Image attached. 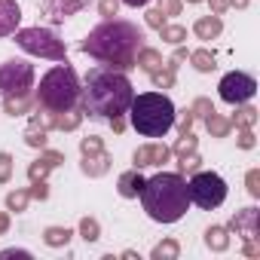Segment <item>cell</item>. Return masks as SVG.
<instances>
[{"label":"cell","mask_w":260,"mask_h":260,"mask_svg":"<svg viewBox=\"0 0 260 260\" xmlns=\"http://www.w3.org/2000/svg\"><path fill=\"white\" fill-rule=\"evenodd\" d=\"M144 211L153 223H178L190 211V190L178 172H159L141 187Z\"/></svg>","instance_id":"3957f363"},{"label":"cell","mask_w":260,"mask_h":260,"mask_svg":"<svg viewBox=\"0 0 260 260\" xmlns=\"http://www.w3.org/2000/svg\"><path fill=\"white\" fill-rule=\"evenodd\" d=\"M83 233H86V242H92V239H98L95 233H98V226H95V220H83Z\"/></svg>","instance_id":"44dd1931"},{"label":"cell","mask_w":260,"mask_h":260,"mask_svg":"<svg viewBox=\"0 0 260 260\" xmlns=\"http://www.w3.org/2000/svg\"><path fill=\"white\" fill-rule=\"evenodd\" d=\"M10 153H0V181H7L10 178Z\"/></svg>","instance_id":"ffe728a7"},{"label":"cell","mask_w":260,"mask_h":260,"mask_svg":"<svg viewBox=\"0 0 260 260\" xmlns=\"http://www.w3.org/2000/svg\"><path fill=\"white\" fill-rule=\"evenodd\" d=\"M187 4H199V0H187Z\"/></svg>","instance_id":"1f68e13d"},{"label":"cell","mask_w":260,"mask_h":260,"mask_svg":"<svg viewBox=\"0 0 260 260\" xmlns=\"http://www.w3.org/2000/svg\"><path fill=\"white\" fill-rule=\"evenodd\" d=\"M122 4H125V7H135V10H138V7H147L150 0H122Z\"/></svg>","instance_id":"4316f807"},{"label":"cell","mask_w":260,"mask_h":260,"mask_svg":"<svg viewBox=\"0 0 260 260\" xmlns=\"http://www.w3.org/2000/svg\"><path fill=\"white\" fill-rule=\"evenodd\" d=\"M128 122L141 138H166L175 125V104L162 92H141L128 104Z\"/></svg>","instance_id":"277c9868"},{"label":"cell","mask_w":260,"mask_h":260,"mask_svg":"<svg viewBox=\"0 0 260 260\" xmlns=\"http://www.w3.org/2000/svg\"><path fill=\"white\" fill-rule=\"evenodd\" d=\"M101 13L110 19V16H116V0H104V4H101Z\"/></svg>","instance_id":"cb8c5ba5"},{"label":"cell","mask_w":260,"mask_h":260,"mask_svg":"<svg viewBox=\"0 0 260 260\" xmlns=\"http://www.w3.org/2000/svg\"><path fill=\"white\" fill-rule=\"evenodd\" d=\"M217 89H220V98H223L226 104H245V101L254 98L257 80H254L251 74H245V71H233V74H226V77L220 80Z\"/></svg>","instance_id":"9c48e42d"},{"label":"cell","mask_w":260,"mask_h":260,"mask_svg":"<svg viewBox=\"0 0 260 260\" xmlns=\"http://www.w3.org/2000/svg\"><path fill=\"white\" fill-rule=\"evenodd\" d=\"M220 28H223V25H220V19H217V16H211V19H199V22H196V34H199L202 40L217 37V34H220Z\"/></svg>","instance_id":"9a60e30c"},{"label":"cell","mask_w":260,"mask_h":260,"mask_svg":"<svg viewBox=\"0 0 260 260\" xmlns=\"http://www.w3.org/2000/svg\"><path fill=\"white\" fill-rule=\"evenodd\" d=\"M34 89V64L25 58H10L0 64V98H25Z\"/></svg>","instance_id":"52a82bcc"},{"label":"cell","mask_w":260,"mask_h":260,"mask_svg":"<svg viewBox=\"0 0 260 260\" xmlns=\"http://www.w3.org/2000/svg\"><path fill=\"white\" fill-rule=\"evenodd\" d=\"M187 190H190V202L199 205V208H205V211L220 208L223 199H226V181L220 175H214V172L193 175V181L187 184Z\"/></svg>","instance_id":"ba28073f"},{"label":"cell","mask_w":260,"mask_h":260,"mask_svg":"<svg viewBox=\"0 0 260 260\" xmlns=\"http://www.w3.org/2000/svg\"><path fill=\"white\" fill-rule=\"evenodd\" d=\"M193 61H196V68H199V71H211V68H214V58H211L208 52H196V55H193Z\"/></svg>","instance_id":"e0dca14e"},{"label":"cell","mask_w":260,"mask_h":260,"mask_svg":"<svg viewBox=\"0 0 260 260\" xmlns=\"http://www.w3.org/2000/svg\"><path fill=\"white\" fill-rule=\"evenodd\" d=\"M80 98H83V107H86V113L92 119L110 122V119H119L128 110V104H132V98H135V86L125 77V71H116V68H107V64H95L86 74Z\"/></svg>","instance_id":"7a4b0ae2"},{"label":"cell","mask_w":260,"mask_h":260,"mask_svg":"<svg viewBox=\"0 0 260 260\" xmlns=\"http://www.w3.org/2000/svg\"><path fill=\"white\" fill-rule=\"evenodd\" d=\"M248 190H251V196H260V187H257V172H251V175H248Z\"/></svg>","instance_id":"d4e9b609"},{"label":"cell","mask_w":260,"mask_h":260,"mask_svg":"<svg viewBox=\"0 0 260 260\" xmlns=\"http://www.w3.org/2000/svg\"><path fill=\"white\" fill-rule=\"evenodd\" d=\"M162 37H166V40H172V43H181V40H184V28H166V31H162Z\"/></svg>","instance_id":"d6986e66"},{"label":"cell","mask_w":260,"mask_h":260,"mask_svg":"<svg viewBox=\"0 0 260 260\" xmlns=\"http://www.w3.org/2000/svg\"><path fill=\"white\" fill-rule=\"evenodd\" d=\"M19 22H22V7L16 0H0V40L13 37L19 31Z\"/></svg>","instance_id":"8fae6325"},{"label":"cell","mask_w":260,"mask_h":260,"mask_svg":"<svg viewBox=\"0 0 260 260\" xmlns=\"http://www.w3.org/2000/svg\"><path fill=\"white\" fill-rule=\"evenodd\" d=\"M150 16V25H162V13L159 10H153V13H147Z\"/></svg>","instance_id":"484cf974"},{"label":"cell","mask_w":260,"mask_h":260,"mask_svg":"<svg viewBox=\"0 0 260 260\" xmlns=\"http://www.w3.org/2000/svg\"><path fill=\"white\" fill-rule=\"evenodd\" d=\"M89 4H92V0H43V10H46V16H49L52 22H64V19H71L74 13L86 10Z\"/></svg>","instance_id":"30bf717a"},{"label":"cell","mask_w":260,"mask_h":260,"mask_svg":"<svg viewBox=\"0 0 260 260\" xmlns=\"http://www.w3.org/2000/svg\"><path fill=\"white\" fill-rule=\"evenodd\" d=\"M80 49L107 68L128 71V68H135V61L144 49V31L128 19H107L86 34Z\"/></svg>","instance_id":"6da1fadb"},{"label":"cell","mask_w":260,"mask_h":260,"mask_svg":"<svg viewBox=\"0 0 260 260\" xmlns=\"http://www.w3.org/2000/svg\"><path fill=\"white\" fill-rule=\"evenodd\" d=\"M254 113H257V110H251V107H245V110L239 113V122H242V125H251V122H254Z\"/></svg>","instance_id":"603a6c76"},{"label":"cell","mask_w":260,"mask_h":260,"mask_svg":"<svg viewBox=\"0 0 260 260\" xmlns=\"http://www.w3.org/2000/svg\"><path fill=\"white\" fill-rule=\"evenodd\" d=\"M169 156V150L166 147H141L138 153H135V166L141 169V166H153V159H166Z\"/></svg>","instance_id":"5bb4252c"},{"label":"cell","mask_w":260,"mask_h":260,"mask_svg":"<svg viewBox=\"0 0 260 260\" xmlns=\"http://www.w3.org/2000/svg\"><path fill=\"white\" fill-rule=\"evenodd\" d=\"M4 226H7V220H4V217H0V230H4Z\"/></svg>","instance_id":"4dcf8cb0"},{"label":"cell","mask_w":260,"mask_h":260,"mask_svg":"<svg viewBox=\"0 0 260 260\" xmlns=\"http://www.w3.org/2000/svg\"><path fill=\"white\" fill-rule=\"evenodd\" d=\"M205 242H208V248L214 245V248H226V233L220 230V226H211L208 233H205Z\"/></svg>","instance_id":"2e32d148"},{"label":"cell","mask_w":260,"mask_h":260,"mask_svg":"<svg viewBox=\"0 0 260 260\" xmlns=\"http://www.w3.org/2000/svg\"><path fill=\"white\" fill-rule=\"evenodd\" d=\"M80 95H83V83L77 77V71L68 64V61H58L52 71H46L40 77V86H37V104L49 113H68L80 104Z\"/></svg>","instance_id":"5b68a950"},{"label":"cell","mask_w":260,"mask_h":260,"mask_svg":"<svg viewBox=\"0 0 260 260\" xmlns=\"http://www.w3.org/2000/svg\"><path fill=\"white\" fill-rule=\"evenodd\" d=\"M208 128H214L217 135H223V132H226V122H223V119H217V116H208Z\"/></svg>","instance_id":"7402d4cb"},{"label":"cell","mask_w":260,"mask_h":260,"mask_svg":"<svg viewBox=\"0 0 260 260\" xmlns=\"http://www.w3.org/2000/svg\"><path fill=\"white\" fill-rule=\"evenodd\" d=\"M141 187H144V178H141L138 172H128V175H122V178H119V193H122L125 199L138 196V193H141Z\"/></svg>","instance_id":"4fadbf2b"},{"label":"cell","mask_w":260,"mask_h":260,"mask_svg":"<svg viewBox=\"0 0 260 260\" xmlns=\"http://www.w3.org/2000/svg\"><path fill=\"white\" fill-rule=\"evenodd\" d=\"M162 4H166V10H169V13H178V4H175V0H162Z\"/></svg>","instance_id":"f1b7e54d"},{"label":"cell","mask_w":260,"mask_h":260,"mask_svg":"<svg viewBox=\"0 0 260 260\" xmlns=\"http://www.w3.org/2000/svg\"><path fill=\"white\" fill-rule=\"evenodd\" d=\"M13 37H16V46L25 49V52H31V55L52 58V61H68L64 43H61L49 28H19Z\"/></svg>","instance_id":"8992f818"},{"label":"cell","mask_w":260,"mask_h":260,"mask_svg":"<svg viewBox=\"0 0 260 260\" xmlns=\"http://www.w3.org/2000/svg\"><path fill=\"white\" fill-rule=\"evenodd\" d=\"M211 4H214V10H217V13L223 10V0H211Z\"/></svg>","instance_id":"f546056e"},{"label":"cell","mask_w":260,"mask_h":260,"mask_svg":"<svg viewBox=\"0 0 260 260\" xmlns=\"http://www.w3.org/2000/svg\"><path fill=\"white\" fill-rule=\"evenodd\" d=\"M68 239H71L68 230H49V233H46V242H49V245H61V242H68Z\"/></svg>","instance_id":"ac0fdd59"},{"label":"cell","mask_w":260,"mask_h":260,"mask_svg":"<svg viewBox=\"0 0 260 260\" xmlns=\"http://www.w3.org/2000/svg\"><path fill=\"white\" fill-rule=\"evenodd\" d=\"M10 205H13V208H22V205H25V196H10Z\"/></svg>","instance_id":"83f0119b"},{"label":"cell","mask_w":260,"mask_h":260,"mask_svg":"<svg viewBox=\"0 0 260 260\" xmlns=\"http://www.w3.org/2000/svg\"><path fill=\"white\" fill-rule=\"evenodd\" d=\"M233 230H236V233H242L245 239L257 236V211H254V208H245V211H239V217L233 220Z\"/></svg>","instance_id":"7c38bea8"}]
</instances>
